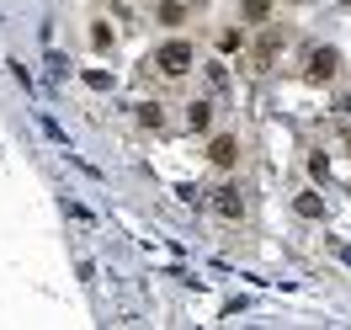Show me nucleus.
I'll return each mask as SVG.
<instances>
[{"instance_id": "2", "label": "nucleus", "mask_w": 351, "mask_h": 330, "mask_svg": "<svg viewBox=\"0 0 351 330\" xmlns=\"http://www.w3.org/2000/svg\"><path fill=\"white\" fill-rule=\"evenodd\" d=\"M282 48H287V27L282 22H261V27H256V43H245L240 59L261 75V69H271V59H277Z\"/></svg>"}, {"instance_id": "15", "label": "nucleus", "mask_w": 351, "mask_h": 330, "mask_svg": "<svg viewBox=\"0 0 351 330\" xmlns=\"http://www.w3.org/2000/svg\"><path fill=\"white\" fill-rule=\"evenodd\" d=\"M208 80H213V86H223V80H229V69H223V59H208Z\"/></svg>"}, {"instance_id": "7", "label": "nucleus", "mask_w": 351, "mask_h": 330, "mask_svg": "<svg viewBox=\"0 0 351 330\" xmlns=\"http://www.w3.org/2000/svg\"><path fill=\"white\" fill-rule=\"evenodd\" d=\"M213 213H219V219H229V224H240V219H245L240 187H229V181H223V187H213Z\"/></svg>"}, {"instance_id": "10", "label": "nucleus", "mask_w": 351, "mask_h": 330, "mask_svg": "<svg viewBox=\"0 0 351 330\" xmlns=\"http://www.w3.org/2000/svg\"><path fill=\"white\" fill-rule=\"evenodd\" d=\"M271 11H277V0H240V22H245V27L271 22Z\"/></svg>"}, {"instance_id": "12", "label": "nucleus", "mask_w": 351, "mask_h": 330, "mask_svg": "<svg viewBox=\"0 0 351 330\" xmlns=\"http://www.w3.org/2000/svg\"><path fill=\"white\" fill-rule=\"evenodd\" d=\"M186 128H192V133L213 128V102H202V96H197V102H186Z\"/></svg>"}, {"instance_id": "14", "label": "nucleus", "mask_w": 351, "mask_h": 330, "mask_svg": "<svg viewBox=\"0 0 351 330\" xmlns=\"http://www.w3.org/2000/svg\"><path fill=\"white\" fill-rule=\"evenodd\" d=\"M86 86L90 91H112V75L107 69H86Z\"/></svg>"}, {"instance_id": "9", "label": "nucleus", "mask_w": 351, "mask_h": 330, "mask_svg": "<svg viewBox=\"0 0 351 330\" xmlns=\"http://www.w3.org/2000/svg\"><path fill=\"white\" fill-rule=\"evenodd\" d=\"M133 117H138V128H149V133H165V128H171V117H165V107H160V102H138V107H133Z\"/></svg>"}, {"instance_id": "17", "label": "nucleus", "mask_w": 351, "mask_h": 330, "mask_svg": "<svg viewBox=\"0 0 351 330\" xmlns=\"http://www.w3.org/2000/svg\"><path fill=\"white\" fill-rule=\"evenodd\" d=\"M346 150H351V139H346Z\"/></svg>"}, {"instance_id": "16", "label": "nucleus", "mask_w": 351, "mask_h": 330, "mask_svg": "<svg viewBox=\"0 0 351 330\" xmlns=\"http://www.w3.org/2000/svg\"><path fill=\"white\" fill-rule=\"evenodd\" d=\"M335 250H341V261H346V266H351V245H335Z\"/></svg>"}, {"instance_id": "13", "label": "nucleus", "mask_w": 351, "mask_h": 330, "mask_svg": "<svg viewBox=\"0 0 351 330\" xmlns=\"http://www.w3.org/2000/svg\"><path fill=\"white\" fill-rule=\"evenodd\" d=\"M308 176H314V181H330V160H325V154H308Z\"/></svg>"}, {"instance_id": "8", "label": "nucleus", "mask_w": 351, "mask_h": 330, "mask_svg": "<svg viewBox=\"0 0 351 330\" xmlns=\"http://www.w3.org/2000/svg\"><path fill=\"white\" fill-rule=\"evenodd\" d=\"M86 38H90V54H117V32H112V22L107 16H90V27H86Z\"/></svg>"}, {"instance_id": "5", "label": "nucleus", "mask_w": 351, "mask_h": 330, "mask_svg": "<svg viewBox=\"0 0 351 330\" xmlns=\"http://www.w3.org/2000/svg\"><path fill=\"white\" fill-rule=\"evenodd\" d=\"M149 5H154V27L160 32H181L192 22V0H149Z\"/></svg>"}, {"instance_id": "11", "label": "nucleus", "mask_w": 351, "mask_h": 330, "mask_svg": "<svg viewBox=\"0 0 351 330\" xmlns=\"http://www.w3.org/2000/svg\"><path fill=\"white\" fill-rule=\"evenodd\" d=\"M293 213L308 219V224H319L325 219V198H319V192H298V198H293Z\"/></svg>"}, {"instance_id": "3", "label": "nucleus", "mask_w": 351, "mask_h": 330, "mask_svg": "<svg viewBox=\"0 0 351 330\" xmlns=\"http://www.w3.org/2000/svg\"><path fill=\"white\" fill-rule=\"evenodd\" d=\"M335 75H341V54L330 43H308L304 48V80L308 86H330Z\"/></svg>"}, {"instance_id": "4", "label": "nucleus", "mask_w": 351, "mask_h": 330, "mask_svg": "<svg viewBox=\"0 0 351 330\" xmlns=\"http://www.w3.org/2000/svg\"><path fill=\"white\" fill-rule=\"evenodd\" d=\"M240 133H213V139H208V165H213V171H234V165H240Z\"/></svg>"}, {"instance_id": "6", "label": "nucleus", "mask_w": 351, "mask_h": 330, "mask_svg": "<svg viewBox=\"0 0 351 330\" xmlns=\"http://www.w3.org/2000/svg\"><path fill=\"white\" fill-rule=\"evenodd\" d=\"M245 43H250V27H234V22H223L219 32H213V54L219 59H234V54H245Z\"/></svg>"}, {"instance_id": "1", "label": "nucleus", "mask_w": 351, "mask_h": 330, "mask_svg": "<svg viewBox=\"0 0 351 330\" xmlns=\"http://www.w3.org/2000/svg\"><path fill=\"white\" fill-rule=\"evenodd\" d=\"M149 64H154V75H160V80H186V75L197 69V43L176 32V38H165V43L154 48Z\"/></svg>"}]
</instances>
